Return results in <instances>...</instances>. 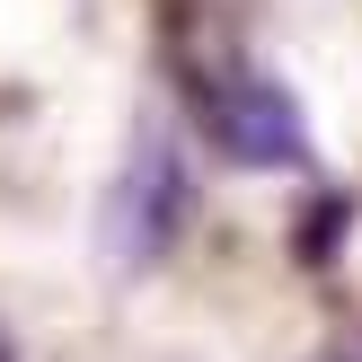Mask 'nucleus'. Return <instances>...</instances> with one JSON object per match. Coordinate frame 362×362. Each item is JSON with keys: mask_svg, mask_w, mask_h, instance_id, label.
Returning <instances> with one entry per match:
<instances>
[{"mask_svg": "<svg viewBox=\"0 0 362 362\" xmlns=\"http://www.w3.org/2000/svg\"><path fill=\"white\" fill-rule=\"evenodd\" d=\"M186 212H194L186 151L168 141V124H133V141H124V159H115V186H106V204H98L106 265H115V274H151L177 247Z\"/></svg>", "mask_w": 362, "mask_h": 362, "instance_id": "1", "label": "nucleus"}, {"mask_svg": "<svg viewBox=\"0 0 362 362\" xmlns=\"http://www.w3.org/2000/svg\"><path fill=\"white\" fill-rule=\"evenodd\" d=\"M186 88H194V124L221 159H239V168H300L310 159V124L283 80L212 53V62H186Z\"/></svg>", "mask_w": 362, "mask_h": 362, "instance_id": "2", "label": "nucleus"}, {"mask_svg": "<svg viewBox=\"0 0 362 362\" xmlns=\"http://www.w3.org/2000/svg\"><path fill=\"white\" fill-rule=\"evenodd\" d=\"M345 221H354V194H318V204H310V221H300V257H310V265H327V239H336Z\"/></svg>", "mask_w": 362, "mask_h": 362, "instance_id": "3", "label": "nucleus"}, {"mask_svg": "<svg viewBox=\"0 0 362 362\" xmlns=\"http://www.w3.org/2000/svg\"><path fill=\"white\" fill-rule=\"evenodd\" d=\"M310 362H362V336H327V345H318Z\"/></svg>", "mask_w": 362, "mask_h": 362, "instance_id": "4", "label": "nucleus"}, {"mask_svg": "<svg viewBox=\"0 0 362 362\" xmlns=\"http://www.w3.org/2000/svg\"><path fill=\"white\" fill-rule=\"evenodd\" d=\"M0 362H27V354H18V336H9V327H0Z\"/></svg>", "mask_w": 362, "mask_h": 362, "instance_id": "5", "label": "nucleus"}]
</instances>
